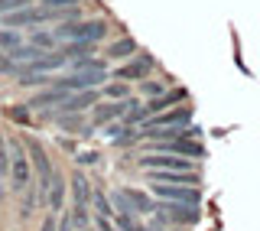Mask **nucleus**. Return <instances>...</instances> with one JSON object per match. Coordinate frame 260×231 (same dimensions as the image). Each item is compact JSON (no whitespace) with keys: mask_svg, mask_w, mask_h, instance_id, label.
<instances>
[{"mask_svg":"<svg viewBox=\"0 0 260 231\" xmlns=\"http://www.w3.org/2000/svg\"><path fill=\"white\" fill-rule=\"evenodd\" d=\"M69 189H72V218H75V231H88L91 228V195L94 186L81 169H75L69 176Z\"/></svg>","mask_w":260,"mask_h":231,"instance_id":"obj_1","label":"nucleus"},{"mask_svg":"<svg viewBox=\"0 0 260 231\" xmlns=\"http://www.w3.org/2000/svg\"><path fill=\"white\" fill-rule=\"evenodd\" d=\"M26 143V153H29V163H32V179H36V192H39V202L49 205V189H52V176H55V163L49 160L46 147L39 143L36 137H23Z\"/></svg>","mask_w":260,"mask_h":231,"instance_id":"obj_2","label":"nucleus"},{"mask_svg":"<svg viewBox=\"0 0 260 231\" xmlns=\"http://www.w3.org/2000/svg\"><path fill=\"white\" fill-rule=\"evenodd\" d=\"M7 140H10V176H7V189L20 199L32 186V163H29L26 143L20 137H7Z\"/></svg>","mask_w":260,"mask_h":231,"instance_id":"obj_3","label":"nucleus"},{"mask_svg":"<svg viewBox=\"0 0 260 231\" xmlns=\"http://www.w3.org/2000/svg\"><path fill=\"white\" fill-rule=\"evenodd\" d=\"M55 39L59 43H69V39H81V43H101V39H108L111 33V23L108 20H69V23H55L52 26Z\"/></svg>","mask_w":260,"mask_h":231,"instance_id":"obj_4","label":"nucleus"},{"mask_svg":"<svg viewBox=\"0 0 260 231\" xmlns=\"http://www.w3.org/2000/svg\"><path fill=\"white\" fill-rule=\"evenodd\" d=\"M140 104V98L137 95H130V98H120V101H111V98H101V101L94 104L91 111V124L94 127H104V124H114V121H120L124 114L130 111V108H137Z\"/></svg>","mask_w":260,"mask_h":231,"instance_id":"obj_5","label":"nucleus"},{"mask_svg":"<svg viewBox=\"0 0 260 231\" xmlns=\"http://www.w3.org/2000/svg\"><path fill=\"white\" fill-rule=\"evenodd\" d=\"M137 166H143V169H199V160H192V156H179V153L146 150L143 156H137Z\"/></svg>","mask_w":260,"mask_h":231,"instance_id":"obj_6","label":"nucleus"},{"mask_svg":"<svg viewBox=\"0 0 260 231\" xmlns=\"http://www.w3.org/2000/svg\"><path fill=\"white\" fill-rule=\"evenodd\" d=\"M182 124H192V104L182 101L176 104V108H166L159 114H153V118H146L140 124V137L146 134V130H159V127H182Z\"/></svg>","mask_w":260,"mask_h":231,"instance_id":"obj_7","label":"nucleus"},{"mask_svg":"<svg viewBox=\"0 0 260 231\" xmlns=\"http://www.w3.org/2000/svg\"><path fill=\"white\" fill-rule=\"evenodd\" d=\"M153 69H156V59H153L150 52H137L134 59L120 62L117 69L111 72V78H120V81H143L153 75Z\"/></svg>","mask_w":260,"mask_h":231,"instance_id":"obj_8","label":"nucleus"},{"mask_svg":"<svg viewBox=\"0 0 260 231\" xmlns=\"http://www.w3.org/2000/svg\"><path fill=\"white\" fill-rule=\"evenodd\" d=\"M101 101V88H85V92H72L59 108L46 111V121L55 118V114H81V111H91L94 104Z\"/></svg>","mask_w":260,"mask_h":231,"instance_id":"obj_9","label":"nucleus"},{"mask_svg":"<svg viewBox=\"0 0 260 231\" xmlns=\"http://www.w3.org/2000/svg\"><path fill=\"white\" fill-rule=\"evenodd\" d=\"M150 192L156 199H173V202H189L202 205V186H179V183H150Z\"/></svg>","mask_w":260,"mask_h":231,"instance_id":"obj_10","label":"nucleus"},{"mask_svg":"<svg viewBox=\"0 0 260 231\" xmlns=\"http://www.w3.org/2000/svg\"><path fill=\"white\" fill-rule=\"evenodd\" d=\"M49 121H52L59 130H72L78 140H88L94 134V124L85 121V111H81V114H55V118H49Z\"/></svg>","mask_w":260,"mask_h":231,"instance_id":"obj_11","label":"nucleus"},{"mask_svg":"<svg viewBox=\"0 0 260 231\" xmlns=\"http://www.w3.org/2000/svg\"><path fill=\"white\" fill-rule=\"evenodd\" d=\"M69 95L72 92H62V88H52V85H49V88H36V95L26 101V108L29 111H52V108H59Z\"/></svg>","mask_w":260,"mask_h":231,"instance_id":"obj_12","label":"nucleus"},{"mask_svg":"<svg viewBox=\"0 0 260 231\" xmlns=\"http://www.w3.org/2000/svg\"><path fill=\"white\" fill-rule=\"evenodd\" d=\"M137 52H140V46H137L134 36H117V39L108 43V49H104V59L108 62H127V59H134Z\"/></svg>","mask_w":260,"mask_h":231,"instance_id":"obj_13","label":"nucleus"},{"mask_svg":"<svg viewBox=\"0 0 260 231\" xmlns=\"http://www.w3.org/2000/svg\"><path fill=\"white\" fill-rule=\"evenodd\" d=\"M65 195H69V176L55 166V176H52V189H49V209L59 215L65 209Z\"/></svg>","mask_w":260,"mask_h":231,"instance_id":"obj_14","label":"nucleus"},{"mask_svg":"<svg viewBox=\"0 0 260 231\" xmlns=\"http://www.w3.org/2000/svg\"><path fill=\"white\" fill-rule=\"evenodd\" d=\"M43 209V202H39V192H36V179H32V186L26 189V192L20 195V221L26 225V221L36 215V212Z\"/></svg>","mask_w":260,"mask_h":231,"instance_id":"obj_15","label":"nucleus"},{"mask_svg":"<svg viewBox=\"0 0 260 231\" xmlns=\"http://www.w3.org/2000/svg\"><path fill=\"white\" fill-rule=\"evenodd\" d=\"M134 92H130V85L127 81H120V78H108L101 85V98H111V101H120V98H130Z\"/></svg>","mask_w":260,"mask_h":231,"instance_id":"obj_16","label":"nucleus"},{"mask_svg":"<svg viewBox=\"0 0 260 231\" xmlns=\"http://www.w3.org/2000/svg\"><path fill=\"white\" fill-rule=\"evenodd\" d=\"M26 43L39 46V49H46V52L59 49V39H55V33H52V30H36V33H29V39H26Z\"/></svg>","mask_w":260,"mask_h":231,"instance_id":"obj_17","label":"nucleus"},{"mask_svg":"<svg viewBox=\"0 0 260 231\" xmlns=\"http://www.w3.org/2000/svg\"><path fill=\"white\" fill-rule=\"evenodd\" d=\"M26 39L20 36V30L13 26H0V49H13V46H23Z\"/></svg>","mask_w":260,"mask_h":231,"instance_id":"obj_18","label":"nucleus"},{"mask_svg":"<svg viewBox=\"0 0 260 231\" xmlns=\"http://www.w3.org/2000/svg\"><path fill=\"white\" fill-rule=\"evenodd\" d=\"M169 88V81H162V78H143V85H140V95L143 98H156L162 95Z\"/></svg>","mask_w":260,"mask_h":231,"instance_id":"obj_19","label":"nucleus"},{"mask_svg":"<svg viewBox=\"0 0 260 231\" xmlns=\"http://www.w3.org/2000/svg\"><path fill=\"white\" fill-rule=\"evenodd\" d=\"M0 176H10V140H7V134L0 130Z\"/></svg>","mask_w":260,"mask_h":231,"instance_id":"obj_20","label":"nucleus"},{"mask_svg":"<svg viewBox=\"0 0 260 231\" xmlns=\"http://www.w3.org/2000/svg\"><path fill=\"white\" fill-rule=\"evenodd\" d=\"M0 75H20V62H13L7 49H0Z\"/></svg>","mask_w":260,"mask_h":231,"instance_id":"obj_21","label":"nucleus"},{"mask_svg":"<svg viewBox=\"0 0 260 231\" xmlns=\"http://www.w3.org/2000/svg\"><path fill=\"white\" fill-rule=\"evenodd\" d=\"M98 163H101V156L91 153V150H81V153H75V166H78V169H85V166H98Z\"/></svg>","mask_w":260,"mask_h":231,"instance_id":"obj_22","label":"nucleus"},{"mask_svg":"<svg viewBox=\"0 0 260 231\" xmlns=\"http://www.w3.org/2000/svg\"><path fill=\"white\" fill-rule=\"evenodd\" d=\"M29 108L26 104H16V108H7V118H13V121H20V124H32V118H29Z\"/></svg>","mask_w":260,"mask_h":231,"instance_id":"obj_23","label":"nucleus"},{"mask_svg":"<svg viewBox=\"0 0 260 231\" xmlns=\"http://www.w3.org/2000/svg\"><path fill=\"white\" fill-rule=\"evenodd\" d=\"M43 7H49V10H65V7H78L81 0H39Z\"/></svg>","mask_w":260,"mask_h":231,"instance_id":"obj_24","label":"nucleus"},{"mask_svg":"<svg viewBox=\"0 0 260 231\" xmlns=\"http://www.w3.org/2000/svg\"><path fill=\"white\" fill-rule=\"evenodd\" d=\"M39 231H59V215H55V212H49V215L43 218V228Z\"/></svg>","mask_w":260,"mask_h":231,"instance_id":"obj_25","label":"nucleus"},{"mask_svg":"<svg viewBox=\"0 0 260 231\" xmlns=\"http://www.w3.org/2000/svg\"><path fill=\"white\" fill-rule=\"evenodd\" d=\"M4 195H7V179L0 176V202H4Z\"/></svg>","mask_w":260,"mask_h":231,"instance_id":"obj_26","label":"nucleus"},{"mask_svg":"<svg viewBox=\"0 0 260 231\" xmlns=\"http://www.w3.org/2000/svg\"><path fill=\"white\" fill-rule=\"evenodd\" d=\"M88 231H101V228H88Z\"/></svg>","mask_w":260,"mask_h":231,"instance_id":"obj_27","label":"nucleus"}]
</instances>
